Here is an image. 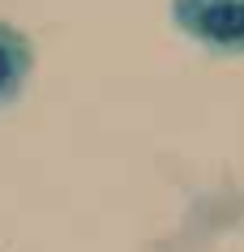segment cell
Here are the masks:
<instances>
[{
    "instance_id": "6da1fadb",
    "label": "cell",
    "mask_w": 244,
    "mask_h": 252,
    "mask_svg": "<svg viewBox=\"0 0 244 252\" xmlns=\"http://www.w3.org/2000/svg\"><path fill=\"white\" fill-rule=\"evenodd\" d=\"M180 34L214 56H244V0H172Z\"/></svg>"
},
{
    "instance_id": "7a4b0ae2",
    "label": "cell",
    "mask_w": 244,
    "mask_h": 252,
    "mask_svg": "<svg viewBox=\"0 0 244 252\" xmlns=\"http://www.w3.org/2000/svg\"><path fill=\"white\" fill-rule=\"evenodd\" d=\"M30 73H35V47L17 26L0 22V107L22 98Z\"/></svg>"
}]
</instances>
